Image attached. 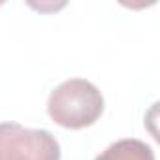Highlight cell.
I'll use <instances>...</instances> for the list:
<instances>
[{
    "label": "cell",
    "instance_id": "obj_1",
    "mask_svg": "<svg viewBox=\"0 0 160 160\" xmlns=\"http://www.w3.org/2000/svg\"><path fill=\"white\" fill-rule=\"evenodd\" d=\"M47 113L62 128L81 130L94 124L104 113V96L87 79L73 77L62 81L49 94Z\"/></svg>",
    "mask_w": 160,
    "mask_h": 160
},
{
    "label": "cell",
    "instance_id": "obj_3",
    "mask_svg": "<svg viewBox=\"0 0 160 160\" xmlns=\"http://www.w3.org/2000/svg\"><path fill=\"white\" fill-rule=\"evenodd\" d=\"M94 160H154V151L141 139L126 138L111 143Z\"/></svg>",
    "mask_w": 160,
    "mask_h": 160
},
{
    "label": "cell",
    "instance_id": "obj_2",
    "mask_svg": "<svg viewBox=\"0 0 160 160\" xmlns=\"http://www.w3.org/2000/svg\"><path fill=\"white\" fill-rule=\"evenodd\" d=\"M0 160H60V145L49 130L0 122Z\"/></svg>",
    "mask_w": 160,
    "mask_h": 160
}]
</instances>
